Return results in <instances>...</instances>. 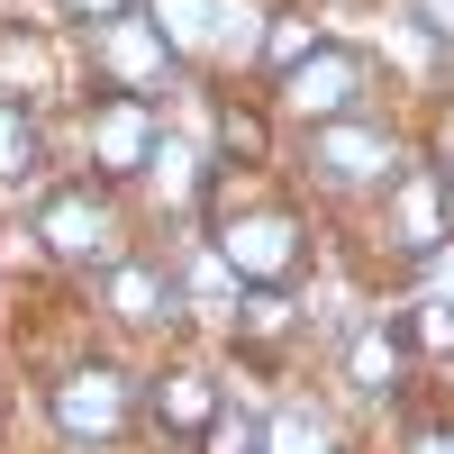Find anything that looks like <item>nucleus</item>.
<instances>
[{
  "label": "nucleus",
  "instance_id": "5",
  "mask_svg": "<svg viewBox=\"0 0 454 454\" xmlns=\"http://www.w3.org/2000/svg\"><path fill=\"white\" fill-rule=\"evenodd\" d=\"M91 155H100L109 173L155 164V119H145V100H128V91H109V100H100V119H91Z\"/></svg>",
  "mask_w": 454,
  "mask_h": 454
},
{
  "label": "nucleus",
  "instance_id": "7",
  "mask_svg": "<svg viewBox=\"0 0 454 454\" xmlns=\"http://www.w3.org/2000/svg\"><path fill=\"white\" fill-rule=\"evenodd\" d=\"M100 46H109V64L128 73V100H145V91L164 82V64H173V55H164V36H145L137 19H109V27H100Z\"/></svg>",
  "mask_w": 454,
  "mask_h": 454
},
{
  "label": "nucleus",
  "instance_id": "1",
  "mask_svg": "<svg viewBox=\"0 0 454 454\" xmlns=\"http://www.w3.org/2000/svg\"><path fill=\"white\" fill-rule=\"evenodd\" d=\"M128 409H137V391H128V372H109V364H82V372L55 382V427L82 436V445H109L128 427Z\"/></svg>",
  "mask_w": 454,
  "mask_h": 454
},
{
  "label": "nucleus",
  "instance_id": "15",
  "mask_svg": "<svg viewBox=\"0 0 454 454\" xmlns=\"http://www.w3.org/2000/svg\"><path fill=\"white\" fill-rule=\"evenodd\" d=\"M73 10H82V19H100V27H109V19H128V0H73Z\"/></svg>",
  "mask_w": 454,
  "mask_h": 454
},
{
  "label": "nucleus",
  "instance_id": "3",
  "mask_svg": "<svg viewBox=\"0 0 454 454\" xmlns=\"http://www.w3.org/2000/svg\"><path fill=\"white\" fill-rule=\"evenodd\" d=\"M355 100H364V55H346V46H318L282 82V109H300V119H355Z\"/></svg>",
  "mask_w": 454,
  "mask_h": 454
},
{
  "label": "nucleus",
  "instance_id": "13",
  "mask_svg": "<svg viewBox=\"0 0 454 454\" xmlns=\"http://www.w3.org/2000/svg\"><path fill=\"white\" fill-rule=\"evenodd\" d=\"M263 55H273V64H300V55H318V27H309V19H282Z\"/></svg>",
  "mask_w": 454,
  "mask_h": 454
},
{
  "label": "nucleus",
  "instance_id": "4",
  "mask_svg": "<svg viewBox=\"0 0 454 454\" xmlns=\"http://www.w3.org/2000/svg\"><path fill=\"white\" fill-rule=\"evenodd\" d=\"M36 237H46L55 254H100L119 227H109V200L91 192V182H73V192H46V200H36Z\"/></svg>",
  "mask_w": 454,
  "mask_h": 454
},
{
  "label": "nucleus",
  "instance_id": "17",
  "mask_svg": "<svg viewBox=\"0 0 454 454\" xmlns=\"http://www.w3.org/2000/svg\"><path fill=\"white\" fill-rule=\"evenodd\" d=\"M445 200H454V173H445Z\"/></svg>",
  "mask_w": 454,
  "mask_h": 454
},
{
  "label": "nucleus",
  "instance_id": "6",
  "mask_svg": "<svg viewBox=\"0 0 454 454\" xmlns=\"http://www.w3.org/2000/svg\"><path fill=\"white\" fill-rule=\"evenodd\" d=\"M155 427L164 436H209L218 427V382L192 372V364H173L164 382H155Z\"/></svg>",
  "mask_w": 454,
  "mask_h": 454
},
{
  "label": "nucleus",
  "instance_id": "9",
  "mask_svg": "<svg viewBox=\"0 0 454 454\" xmlns=\"http://www.w3.org/2000/svg\"><path fill=\"white\" fill-rule=\"evenodd\" d=\"M109 309H119L128 327H155V318H164V273H145V263H119V273H109Z\"/></svg>",
  "mask_w": 454,
  "mask_h": 454
},
{
  "label": "nucleus",
  "instance_id": "12",
  "mask_svg": "<svg viewBox=\"0 0 454 454\" xmlns=\"http://www.w3.org/2000/svg\"><path fill=\"white\" fill-rule=\"evenodd\" d=\"M263 445H273V454H327L318 419H300V409H291V419H273V436H263Z\"/></svg>",
  "mask_w": 454,
  "mask_h": 454
},
{
  "label": "nucleus",
  "instance_id": "10",
  "mask_svg": "<svg viewBox=\"0 0 454 454\" xmlns=\"http://www.w3.org/2000/svg\"><path fill=\"white\" fill-rule=\"evenodd\" d=\"M391 364H400V336L382 327V336H355V355H346V372L364 391H391Z\"/></svg>",
  "mask_w": 454,
  "mask_h": 454
},
{
  "label": "nucleus",
  "instance_id": "2",
  "mask_svg": "<svg viewBox=\"0 0 454 454\" xmlns=\"http://www.w3.org/2000/svg\"><path fill=\"white\" fill-rule=\"evenodd\" d=\"M218 254L273 291V282H291V273H300V227H291L282 209H237V218L218 227Z\"/></svg>",
  "mask_w": 454,
  "mask_h": 454
},
{
  "label": "nucleus",
  "instance_id": "16",
  "mask_svg": "<svg viewBox=\"0 0 454 454\" xmlns=\"http://www.w3.org/2000/svg\"><path fill=\"white\" fill-rule=\"evenodd\" d=\"M419 454H454V436H419Z\"/></svg>",
  "mask_w": 454,
  "mask_h": 454
},
{
  "label": "nucleus",
  "instance_id": "8",
  "mask_svg": "<svg viewBox=\"0 0 454 454\" xmlns=\"http://www.w3.org/2000/svg\"><path fill=\"white\" fill-rule=\"evenodd\" d=\"M382 164H391V145L372 137V128H346V119H336V128L318 137V182H372Z\"/></svg>",
  "mask_w": 454,
  "mask_h": 454
},
{
  "label": "nucleus",
  "instance_id": "11",
  "mask_svg": "<svg viewBox=\"0 0 454 454\" xmlns=\"http://www.w3.org/2000/svg\"><path fill=\"white\" fill-rule=\"evenodd\" d=\"M36 164V137H27V119H19V109H0V182H19Z\"/></svg>",
  "mask_w": 454,
  "mask_h": 454
},
{
  "label": "nucleus",
  "instance_id": "14",
  "mask_svg": "<svg viewBox=\"0 0 454 454\" xmlns=\"http://www.w3.org/2000/svg\"><path fill=\"white\" fill-rule=\"evenodd\" d=\"M227 145H237V155H263V119H246V109H227Z\"/></svg>",
  "mask_w": 454,
  "mask_h": 454
}]
</instances>
